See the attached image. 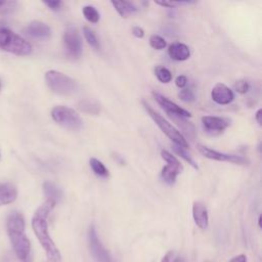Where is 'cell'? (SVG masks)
Here are the masks:
<instances>
[{"instance_id": "e575fe53", "label": "cell", "mask_w": 262, "mask_h": 262, "mask_svg": "<svg viewBox=\"0 0 262 262\" xmlns=\"http://www.w3.org/2000/svg\"><path fill=\"white\" fill-rule=\"evenodd\" d=\"M173 255H174V252H173V251H169V252H167V253H166V255L162 258L161 262H171Z\"/></svg>"}, {"instance_id": "44dd1931", "label": "cell", "mask_w": 262, "mask_h": 262, "mask_svg": "<svg viewBox=\"0 0 262 262\" xmlns=\"http://www.w3.org/2000/svg\"><path fill=\"white\" fill-rule=\"evenodd\" d=\"M78 107L86 113V114H90V115H97L99 113V105L97 102L90 100V99H84L82 101L79 102Z\"/></svg>"}, {"instance_id": "8d00e7d4", "label": "cell", "mask_w": 262, "mask_h": 262, "mask_svg": "<svg viewBox=\"0 0 262 262\" xmlns=\"http://www.w3.org/2000/svg\"><path fill=\"white\" fill-rule=\"evenodd\" d=\"M114 159H115L116 161H118L121 165H123V164H124V160H123L120 156H118L117 154H115V155H114Z\"/></svg>"}, {"instance_id": "ac0fdd59", "label": "cell", "mask_w": 262, "mask_h": 262, "mask_svg": "<svg viewBox=\"0 0 262 262\" xmlns=\"http://www.w3.org/2000/svg\"><path fill=\"white\" fill-rule=\"evenodd\" d=\"M111 3L117 12L125 18L134 14L138 10L136 5L130 1H111Z\"/></svg>"}, {"instance_id": "7a4b0ae2", "label": "cell", "mask_w": 262, "mask_h": 262, "mask_svg": "<svg viewBox=\"0 0 262 262\" xmlns=\"http://www.w3.org/2000/svg\"><path fill=\"white\" fill-rule=\"evenodd\" d=\"M25 218L20 212H11L6 220V231L12 249L20 262H33L31 243L25 232Z\"/></svg>"}, {"instance_id": "d590c367", "label": "cell", "mask_w": 262, "mask_h": 262, "mask_svg": "<svg viewBox=\"0 0 262 262\" xmlns=\"http://www.w3.org/2000/svg\"><path fill=\"white\" fill-rule=\"evenodd\" d=\"M261 113H262V110L259 108V110L256 112V114H255L256 121H257V123H258L260 126H261Z\"/></svg>"}, {"instance_id": "60d3db41", "label": "cell", "mask_w": 262, "mask_h": 262, "mask_svg": "<svg viewBox=\"0 0 262 262\" xmlns=\"http://www.w3.org/2000/svg\"><path fill=\"white\" fill-rule=\"evenodd\" d=\"M0 155H1V154H0Z\"/></svg>"}, {"instance_id": "4fadbf2b", "label": "cell", "mask_w": 262, "mask_h": 262, "mask_svg": "<svg viewBox=\"0 0 262 262\" xmlns=\"http://www.w3.org/2000/svg\"><path fill=\"white\" fill-rule=\"evenodd\" d=\"M27 33L35 39L45 40L51 36V29L47 24L43 21L33 20L28 25Z\"/></svg>"}, {"instance_id": "9c48e42d", "label": "cell", "mask_w": 262, "mask_h": 262, "mask_svg": "<svg viewBox=\"0 0 262 262\" xmlns=\"http://www.w3.org/2000/svg\"><path fill=\"white\" fill-rule=\"evenodd\" d=\"M196 148L205 158H208L210 160L219 161V162H228V163H233L237 165H246L248 163V160L243 156L220 152L202 144H198Z\"/></svg>"}, {"instance_id": "30bf717a", "label": "cell", "mask_w": 262, "mask_h": 262, "mask_svg": "<svg viewBox=\"0 0 262 262\" xmlns=\"http://www.w3.org/2000/svg\"><path fill=\"white\" fill-rule=\"evenodd\" d=\"M152 95L157 102L162 106V108L170 116V117H181V118H189L191 117V114L173 102L172 100L168 99L166 96L158 93V92H152Z\"/></svg>"}, {"instance_id": "f546056e", "label": "cell", "mask_w": 262, "mask_h": 262, "mask_svg": "<svg viewBox=\"0 0 262 262\" xmlns=\"http://www.w3.org/2000/svg\"><path fill=\"white\" fill-rule=\"evenodd\" d=\"M234 89L239 94H246L250 90V84L246 80H238L234 84Z\"/></svg>"}, {"instance_id": "f1b7e54d", "label": "cell", "mask_w": 262, "mask_h": 262, "mask_svg": "<svg viewBox=\"0 0 262 262\" xmlns=\"http://www.w3.org/2000/svg\"><path fill=\"white\" fill-rule=\"evenodd\" d=\"M179 97L185 102H191L194 100V93L191 88H184L179 91Z\"/></svg>"}, {"instance_id": "8992f818", "label": "cell", "mask_w": 262, "mask_h": 262, "mask_svg": "<svg viewBox=\"0 0 262 262\" xmlns=\"http://www.w3.org/2000/svg\"><path fill=\"white\" fill-rule=\"evenodd\" d=\"M51 117L57 124L72 131L80 130L83 126V121L78 113L69 106H54L51 110Z\"/></svg>"}, {"instance_id": "f35d334b", "label": "cell", "mask_w": 262, "mask_h": 262, "mask_svg": "<svg viewBox=\"0 0 262 262\" xmlns=\"http://www.w3.org/2000/svg\"><path fill=\"white\" fill-rule=\"evenodd\" d=\"M258 224H259V227L261 226V216H259V219H258Z\"/></svg>"}, {"instance_id": "7402d4cb", "label": "cell", "mask_w": 262, "mask_h": 262, "mask_svg": "<svg viewBox=\"0 0 262 262\" xmlns=\"http://www.w3.org/2000/svg\"><path fill=\"white\" fill-rule=\"evenodd\" d=\"M83 35H84L86 41L88 42V44H89L90 46H92V47H93L94 49H96V50L100 49V43H99V41H98V39H97L95 33H94L90 28L84 27V28H83Z\"/></svg>"}, {"instance_id": "ffe728a7", "label": "cell", "mask_w": 262, "mask_h": 262, "mask_svg": "<svg viewBox=\"0 0 262 262\" xmlns=\"http://www.w3.org/2000/svg\"><path fill=\"white\" fill-rule=\"evenodd\" d=\"M89 164H90V167L95 175H97L99 177H103V178H105L110 175L107 168L103 165V163L101 161H99L95 158H91L89 161Z\"/></svg>"}, {"instance_id": "cb8c5ba5", "label": "cell", "mask_w": 262, "mask_h": 262, "mask_svg": "<svg viewBox=\"0 0 262 262\" xmlns=\"http://www.w3.org/2000/svg\"><path fill=\"white\" fill-rule=\"evenodd\" d=\"M83 15L89 23L92 24H95L99 20V12L94 6L91 5H86L83 7Z\"/></svg>"}, {"instance_id": "603a6c76", "label": "cell", "mask_w": 262, "mask_h": 262, "mask_svg": "<svg viewBox=\"0 0 262 262\" xmlns=\"http://www.w3.org/2000/svg\"><path fill=\"white\" fill-rule=\"evenodd\" d=\"M155 75L160 82L165 83V84L169 83L172 80L171 72L163 66H158L155 68Z\"/></svg>"}, {"instance_id": "1f68e13d", "label": "cell", "mask_w": 262, "mask_h": 262, "mask_svg": "<svg viewBox=\"0 0 262 262\" xmlns=\"http://www.w3.org/2000/svg\"><path fill=\"white\" fill-rule=\"evenodd\" d=\"M175 84H176L177 87L183 88L187 84V78L185 76H183V75H180V76H178L175 79Z\"/></svg>"}, {"instance_id": "277c9868", "label": "cell", "mask_w": 262, "mask_h": 262, "mask_svg": "<svg viewBox=\"0 0 262 262\" xmlns=\"http://www.w3.org/2000/svg\"><path fill=\"white\" fill-rule=\"evenodd\" d=\"M0 49L19 56L32 52V46L29 42L4 27H0Z\"/></svg>"}, {"instance_id": "74e56055", "label": "cell", "mask_w": 262, "mask_h": 262, "mask_svg": "<svg viewBox=\"0 0 262 262\" xmlns=\"http://www.w3.org/2000/svg\"><path fill=\"white\" fill-rule=\"evenodd\" d=\"M173 262H186V260L181 256H177L173 259Z\"/></svg>"}, {"instance_id": "3957f363", "label": "cell", "mask_w": 262, "mask_h": 262, "mask_svg": "<svg viewBox=\"0 0 262 262\" xmlns=\"http://www.w3.org/2000/svg\"><path fill=\"white\" fill-rule=\"evenodd\" d=\"M45 81L49 89L58 95L72 96L79 90V84L75 79L55 70L45 73Z\"/></svg>"}, {"instance_id": "484cf974", "label": "cell", "mask_w": 262, "mask_h": 262, "mask_svg": "<svg viewBox=\"0 0 262 262\" xmlns=\"http://www.w3.org/2000/svg\"><path fill=\"white\" fill-rule=\"evenodd\" d=\"M18 6V2L16 1H0V15L10 14L16 10Z\"/></svg>"}, {"instance_id": "d6986e66", "label": "cell", "mask_w": 262, "mask_h": 262, "mask_svg": "<svg viewBox=\"0 0 262 262\" xmlns=\"http://www.w3.org/2000/svg\"><path fill=\"white\" fill-rule=\"evenodd\" d=\"M183 167L182 165H171L167 164L165 167H163L161 172L162 179L167 182L168 184H173L176 180V177L178 174L181 173Z\"/></svg>"}, {"instance_id": "5bb4252c", "label": "cell", "mask_w": 262, "mask_h": 262, "mask_svg": "<svg viewBox=\"0 0 262 262\" xmlns=\"http://www.w3.org/2000/svg\"><path fill=\"white\" fill-rule=\"evenodd\" d=\"M192 218L196 226L206 229L209 225V215L206 206L202 202H194L192 205Z\"/></svg>"}, {"instance_id": "2e32d148", "label": "cell", "mask_w": 262, "mask_h": 262, "mask_svg": "<svg viewBox=\"0 0 262 262\" xmlns=\"http://www.w3.org/2000/svg\"><path fill=\"white\" fill-rule=\"evenodd\" d=\"M168 54L174 60L183 61V60H186L189 57L190 50H189L188 46H186L185 44L180 43V42H176V43H173L169 46Z\"/></svg>"}, {"instance_id": "5b68a950", "label": "cell", "mask_w": 262, "mask_h": 262, "mask_svg": "<svg viewBox=\"0 0 262 262\" xmlns=\"http://www.w3.org/2000/svg\"><path fill=\"white\" fill-rule=\"evenodd\" d=\"M142 103L147 114L149 115V117L154 120V122L158 125V127L162 130V132L174 142V144L179 145L183 148L188 147V143L184 138V136L173 125H171L163 116H161L158 112H156L148 103H146L145 101H142Z\"/></svg>"}, {"instance_id": "ba28073f", "label": "cell", "mask_w": 262, "mask_h": 262, "mask_svg": "<svg viewBox=\"0 0 262 262\" xmlns=\"http://www.w3.org/2000/svg\"><path fill=\"white\" fill-rule=\"evenodd\" d=\"M62 42L67 54L72 58L80 57L82 53V40L80 34L76 28L69 27L63 35H62Z\"/></svg>"}, {"instance_id": "d6a6232c", "label": "cell", "mask_w": 262, "mask_h": 262, "mask_svg": "<svg viewBox=\"0 0 262 262\" xmlns=\"http://www.w3.org/2000/svg\"><path fill=\"white\" fill-rule=\"evenodd\" d=\"M132 34H133L136 38H143V36H144V31H143L142 28L136 26V27H133V29H132Z\"/></svg>"}, {"instance_id": "6da1fadb", "label": "cell", "mask_w": 262, "mask_h": 262, "mask_svg": "<svg viewBox=\"0 0 262 262\" xmlns=\"http://www.w3.org/2000/svg\"><path fill=\"white\" fill-rule=\"evenodd\" d=\"M56 204L46 201L43 205H41L32 218V228L37 236L39 243L43 247L47 258L51 262H61V255L57 247L55 246L53 239L51 238L48 232V223L47 218L49 213L55 207Z\"/></svg>"}, {"instance_id": "9a60e30c", "label": "cell", "mask_w": 262, "mask_h": 262, "mask_svg": "<svg viewBox=\"0 0 262 262\" xmlns=\"http://www.w3.org/2000/svg\"><path fill=\"white\" fill-rule=\"evenodd\" d=\"M17 198V188L11 182L0 183V207L14 202Z\"/></svg>"}, {"instance_id": "836d02e7", "label": "cell", "mask_w": 262, "mask_h": 262, "mask_svg": "<svg viewBox=\"0 0 262 262\" xmlns=\"http://www.w3.org/2000/svg\"><path fill=\"white\" fill-rule=\"evenodd\" d=\"M229 262H247V256L245 254H239L232 257Z\"/></svg>"}, {"instance_id": "ab89813d", "label": "cell", "mask_w": 262, "mask_h": 262, "mask_svg": "<svg viewBox=\"0 0 262 262\" xmlns=\"http://www.w3.org/2000/svg\"><path fill=\"white\" fill-rule=\"evenodd\" d=\"M1 87H2V85H1V81H0V90H1Z\"/></svg>"}, {"instance_id": "d4e9b609", "label": "cell", "mask_w": 262, "mask_h": 262, "mask_svg": "<svg viewBox=\"0 0 262 262\" xmlns=\"http://www.w3.org/2000/svg\"><path fill=\"white\" fill-rule=\"evenodd\" d=\"M173 150L175 151V154H177L178 156H180L184 161H186L190 166H192L194 169H199V167H198V165H196V163L193 161V159L190 157V155L186 151V148H183V147H181V146H179V145H176V144H174L173 145Z\"/></svg>"}, {"instance_id": "4dcf8cb0", "label": "cell", "mask_w": 262, "mask_h": 262, "mask_svg": "<svg viewBox=\"0 0 262 262\" xmlns=\"http://www.w3.org/2000/svg\"><path fill=\"white\" fill-rule=\"evenodd\" d=\"M49 9L53 10V11H57L61 8L62 2L61 1H44L43 2Z\"/></svg>"}, {"instance_id": "83f0119b", "label": "cell", "mask_w": 262, "mask_h": 262, "mask_svg": "<svg viewBox=\"0 0 262 262\" xmlns=\"http://www.w3.org/2000/svg\"><path fill=\"white\" fill-rule=\"evenodd\" d=\"M195 2L192 1H156V4L161 5L163 7H168V8H175L178 6H182V5H189V4H193Z\"/></svg>"}, {"instance_id": "8fae6325", "label": "cell", "mask_w": 262, "mask_h": 262, "mask_svg": "<svg viewBox=\"0 0 262 262\" xmlns=\"http://www.w3.org/2000/svg\"><path fill=\"white\" fill-rule=\"evenodd\" d=\"M211 97L218 104H228L234 99V93L225 84L217 83L212 88Z\"/></svg>"}, {"instance_id": "7c38bea8", "label": "cell", "mask_w": 262, "mask_h": 262, "mask_svg": "<svg viewBox=\"0 0 262 262\" xmlns=\"http://www.w3.org/2000/svg\"><path fill=\"white\" fill-rule=\"evenodd\" d=\"M201 120L204 128L210 133H220L229 126V121L221 117L204 116Z\"/></svg>"}, {"instance_id": "52a82bcc", "label": "cell", "mask_w": 262, "mask_h": 262, "mask_svg": "<svg viewBox=\"0 0 262 262\" xmlns=\"http://www.w3.org/2000/svg\"><path fill=\"white\" fill-rule=\"evenodd\" d=\"M88 244L91 255L95 262H114L110 252L100 242L94 225H90L88 229Z\"/></svg>"}, {"instance_id": "e0dca14e", "label": "cell", "mask_w": 262, "mask_h": 262, "mask_svg": "<svg viewBox=\"0 0 262 262\" xmlns=\"http://www.w3.org/2000/svg\"><path fill=\"white\" fill-rule=\"evenodd\" d=\"M43 192L46 196V201H50L54 204H57L62 198L61 189L51 181H46L43 183Z\"/></svg>"}, {"instance_id": "4316f807", "label": "cell", "mask_w": 262, "mask_h": 262, "mask_svg": "<svg viewBox=\"0 0 262 262\" xmlns=\"http://www.w3.org/2000/svg\"><path fill=\"white\" fill-rule=\"evenodd\" d=\"M149 45L154 48V49H157V50H161V49H164L167 45L166 41L164 38H162L161 36L159 35H152L150 36L149 38Z\"/></svg>"}]
</instances>
